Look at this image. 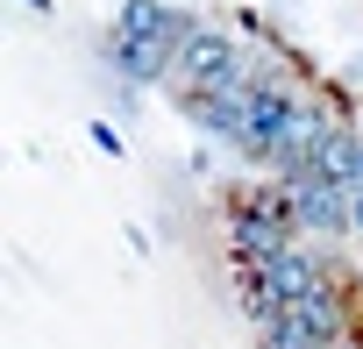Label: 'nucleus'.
<instances>
[{
  "instance_id": "f257e3e1",
  "label": "nucleus",
  "mask_w": 363,
  "mask_h": 349,
  "mask_svg": "<svg viewBox=\"0 0 363 349\" xmlns=\"http://www.w3.org/2000/svg\"><path fill=\"white\" fill-rule=\"evenodd\" d=\"M178 79L193 93H242V86H257V65H250V50L235 36L193 22V36L178 43Z\"/></svg>"
},
{
  "instance_id": "f03ea898",
  "label": "nucleus",
  "mask_w": 363,
  "mask_h": 349,
  "mask_svg": "<svg viewBox=\"0 0 363 349\" xmlns=\"http://www.w3.org/2000/svg\"><path fill=\"white\" fill-rule=\"evenodd\" d=\"M257 342H292V349H342V342H349V321H342V299H335V285H328V292H313V299H299V306H285V321L257 328Z\"/></svg>"
},
{
  "instance_id": "7ed1b4c3",
  "label": "nucleus",
  "mask_w": 363,
  "mask_h": 349,
  "mask_svg": "<svg viewBox=\"0 0 363 349\" xmlns=\"http://www.w3.org/2000/svg\"><path fill=\"white\" fill-rule=\"evenodd\" d=\"M285 214H292V228H313V236H349L356 221H349V193L342 186H328V179H292L285 186Z\"/></svg>"
},
{
  "instance_id": "20e7f679",
  "label": "nucleus",
  "mask_w": 363,
  "mask_h": 349,
  "mask_svg": "<svg viewBox=\"0 0 363 349\" xmlns=\"http://www.w3.org/2000/svg\"><path fill=\"white\" fill-rule=\"evenodd\" d=\"M193 22L200 15H178V8H164V0H128L121 22H114V36L121 43H150V50H178L193 36Z\"/></svg>"
},
{
  "instance_id": "39448f33",
  "label": "nucleus",
  "mask_w": 363,
  "mask_h": 349,
  "mask_svg": "<svg viewBox=\"0 0 363 349\" xmlns=\"http://www.w3.org/2000/svg\"><path fill=\"white\" fill-rule=\"evenodd\" d=\"M107 57H114V65H121V79H135V86H157V79H171V72H178V50L121 43V36H107Z\"/></svg>"
},
{
  "instance_id": "423d86ee",
  "label": "nucleus",
  "mask_w": 363,
  "mask_h": 349,
  "mask_svg": "<svg viewBox=\"0 0 363 349\" xmlns=\"http://www.w3.org/2000/svg\"><path fill=\"white\" fill-rule=\"evenodd\" d=\"M342 349H356V342H342Z\"/></svg>"
}]
</instances>
